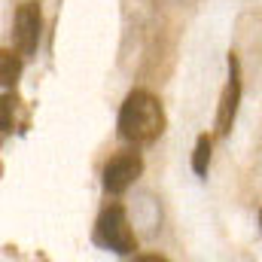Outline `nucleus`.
<instances>
[{
	"mask_svg": "<svg viewBox=\"0 0 262 262\" xmlns=\"http://www.w3.org/2000/svg\"><path fill=\"white\" fill-rule=\"evenodd\" d=\"M116 131L122 140L128 143H152L162 137L165 131V110L162 101L146 92V89H134L119 107V119H116Z\"/></svg>",
	"mask_w": 262,
	"mask_h": 262,
	"instance_id": "nucleus-1",
	"label": "nucleus"
},
{
	"mask_svg": "<svg viewBox=\"0 0 262 262\" xmlns=\"http://www.w3.org/2000/svg\"><path fill=\"white\" fill-rule=\"evenodd\" d=\"M95 241H98L104 250H113L116 256H134L137 238H134V232H131L125 207H119V204L104 207V213H101L98 223H95Z\"/></svg>",
	"mask_w": 262,
	"mask_h": 262,
	"instance_id": "nucleus-2",
	"label": "nucleus"
},
{
	"mask_svg": "<svg viewBox=\"0 0 262 262\" xmlns=\"http://www.w3.org/2000/svg\"><path fill=\"white\" fill-rule=\"evenodd\" d=\"M40 31H43L40 6H37V3H21V6L15 9V18H12V37H15V49H18L21 58L37 55Z\"/></svg>",
	"mask_w": 262,
	"mask_h": 262,
	"instance_id": "nucleus-3",
	"label": "nucleus"
},
{
	"mask_svg": "<svg viewBox=\"0 0 262 262\" xmlns=\"http://www.w3.org/2000/svg\"><path fill=\"white\" fill-rule=\"evenodd\" d=\"M140 171H143V159H140L137 152H119V156H113V159L104 165V171H101L104 192L122 195L131 183L140 177Z\"/></svg>",
	"mask_w": 262,
	"mask_h": 262,
	"instance_id": "nucleus-4",
	"label": "nucleus"
},
{
	"mask_svg": "<svg viewBox=\"0 0 262 262\" xmlns=\"http://www.w3.org/2000/svg\"><path fill=\"white\" fill-rule=\"evenodd\" d=\"M238 101H241V76H238V58L229 55V82L223 89L220 98V110H216V134H229L238 116Z\"/></svg>",
	"mask_w": 262,
	"mask_h": 262,
	"instance_id": "nucleus-5",
	"label": "nucleus"
},
{
	"mask_svg": "<svg viewBox=\"0 0 262 262\" xmlns=\"http://www.w3.org/2000/svg\"><path fill=\"white\" fill-rule=\"evenodd\" d=\"M207 165H210V137L201 134L195 140V149H192V171H195L198 177H204Z\"/></svg>",
	"mask_w": 262,
	"mask_h": 262,
	"instance_id": "nucleus-6",
	"label": "nucleus"
},
{
	"mask_svg": "<svg viewBox=\"0 0 262 262\" xmlns=\"http://www.w3.org/2000/svg\"><path fill=\"white\" fill-rule=\"evenodd\" d=\"M0 64H3V92H9V85H15V76H18V61L12 58V52H3Z\"/></svg>",
	"mask_w": 262,
	"mask_h": 262,
	"instance_id": "nucleus-7",
	"label": "nucleus"
},
{
	"mask_svg": "<svg viewBox=\"0 0 262 262\" xmlns=\"http://www.w3.org/2000/svg\"><path fill=\"white\" fill-rule=\"evenodd\" d=\"M259 223H262V210H259Z\"/></svg>",
	"mask_w": 262,
	"mask_h": 262,
	"instance_id": "nucleus-8",
	"label": "nucleus"
}]
</instances>
